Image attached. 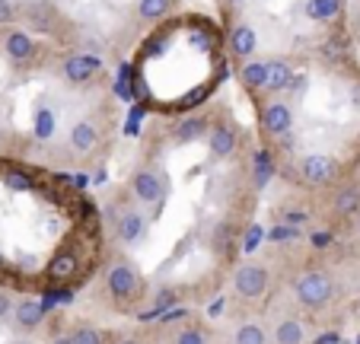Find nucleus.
<instances>
[{"mask_svg":"<svg viewBox=\"0 0 360 344\" xmlns=\"http://www.w3.org/2000/svg\"><path fill=\"white\" fill-rule=\"evenodd\" d=\"M297 179L309 189H328L341 179V160H335L332 153H303L297 160Z\"/></svg>","mask_w":360,"mask_h":344,"instance_id":"nucleus-2","label":"nucleus"},{"mask_svg":"<svg viewBox=\"0 0 360 344\" xmlns=\"http://www.w3.org/2000/svg\"><path fill=\"white\" fill-rule=\"evenodd\" d=\"M274 344H306V329L297 316H281L271 331Z\"/></svg>","mask_w":360,"mask_h":344,"instance_id":"nucleus-17","label":"nucleus"},{"mask_svg":"<svg viewBox=\"0 0 360 344\" xmlns=\"http://www.w3.org/2000/svg\"><path fill=\"white\" fill-rule=\"evenodd\" d=\"M7 316H13V300L0 293V319H7Z\"/></svg>","mask_w":360,"mask_h":344,"instance_id":"nucleus-24","label":"nucleus"},{"mask_svg":"<svg viewBox=\"0 0 360 344\" xmlns=\"http://www.w3.org/2000/svg\"><path fill=\"white\" fill-rule=\"evenodd\" d=\"M207 128H211V118H207V115H185V118H179L176 128H172V141H176L179 147L195 144L201 134H207Z\"/></svg>","mask_w":360,"mask_h":344,"instance_id":"nucleus-13","label":"nucleus"},{"mask_svg":"<svg viewBox=\"0 0 360 344\" xmlns=\"http://www.w3.org/2000/svg\"><path fill=\"white\" fill-rule=\"evenodd\" d=\"M0 144H4V134H0Z\"/></svg>","mask_w":360,"mask_h":344,"instance_id":"nucleus-30","label":"nucleus"},{"mask_svg":"<svg viewBox=\"0 0 360 344\" xmlns=\"http://www.w3.org/2000/svg\"><path fill=\"white\" fill-rule=\"evenodd\" d=\"M118 344H137V341H134V338H128V341H118Z\"/></svg>","mask_w":360,"mask_h":344,"instance_id":"nucleus-28","label":"nucleus"},{"mask_svg":"<svg viewBox=\"0 0 360 344\" xmlns=\"http://www.w3.org/2000/svg\"><path fill=\"white\" fill-rule=\"evenodd\" d=\"M226 45H230V54L233 61L245 64L255 58V51H259V32H255V26L245 20H233L230 26H226Z\"/></svg>","mask_w":360,"mask_h":344,"instance_id":"nucleus-7","label":"nucleus"},{"mask_svg":"<svg viewBox=\"0 0 360 344\" xmlns=\"http://www.w3.org/2000/svg\"><path fill=\"white\" fill-rule=\"evenodd\" d=\"M128 189H131V195H134L137 204H143V208H150V210H157V208H163L169 185H166V179H163V172H160V169L141 166V169H134V172H131Z\"/></svg>","mask_w":360,"mask_h":344,"instance_id":"nucleus-4","label":"nucleus"},{"mask_svg":"<svg viewBox=\"0 0 360 344\" xmlns=\"http://www.w3.org/2000/svg\"><path fill=\"white\" fill-rule=\"evenodd\" d=\"M176 344H207V335L201 329H195V325H188V329H182L176 335Z\"/></svg>","mask_w":360,"mask_h":344,"instance_id":"nucleus-22","label":"nucleus"},{"mask_svg":"<svg viewBox=\"0 0 360 344\" xmlns=\"http://www.w3.org/2000/svg\"><path fill=\"white\" fill-rule=\"evenodd\" d=\"M172 13V0H137V16L143 23H160Z\"/></svg>","mask_w":360,"mask_h":344,"instance_id":"nucleus-18","label":"nucleus"},{"mask_svg":"<svg viewBox=\"0 0 360 344\" xmlns=\"http://www.w3.org/2000/svg\"><path fill=\"white\" fill-rule=\"evenodd\" d=\"M51 344H70V335H55L51 338Z\"/></svg>","mask_w":360,"mask_h":344,"instance_id":"nucleus-26","label":"nucleus"},{"mask_svg":"<svg viewBox=\"0 0 360 344\" xmlns=\"http://www.w3.org/2000/svg\"><path fill=\"white\" fill-rule=\"evenodd\" d=\"M105 293L118 306H134L147 293V281H143V274L137 271V265L131 258H115L105 268Z\"/></svg>","mask_w":360,"mask_h":344,"instance_id":"nucleus-1","label":"nucleus"},{"mask_svg":"<svg viewBox=\"0 0 360 344\" xmlns=\"http://www.w3.org/2000/svg\"><path fill=\"white\" fill-rule=\"evenodd\" d=\"M70 344H105L102 341V331L93 329V325H77L70 331Z\"/></svg>","mask_w":360,"mask_h":344,"instance_id":"nucleus-21","label":"nucleus"},{"mask_svg":"<svg viewBox=\"0 0 360 344\" xmlns=\"http://www.w3.org/2000/svg\"><path fill=\"white\" fill-rule=\"evenodd\" d=\"M332 208H335V214H341V217L360 210V189H357V185H345V189H338Z\"/></svg>","mask_w":360,"mask_h":344,"instance_id":"nucleus-19","label":"nucleus"},{"mask_svg":"<svg viewBox=\"0 0 360 344\" xmlns=\"http://www.w3.org/2000/svg\"><path fill=\"white\" fill-rule=\"evenodd\" d=\"M236 77H239V83H243L249 93H262L265 83H268V61H255V58H252V61L239 64Z\"/></svg>","mask_w":360,"mask_h":344,"instance_id":"nucleus-16","label":"nucleus"},{"mask_svg":"<svg viewBox=\"0 0 360 344\" xmlns=\"http://www.w3.org/2000/svg\"><path fill=\"white\" fill-rule=\"evenodd\" d=\"M236 150H239V131L226 118L211 122V128H207V153L214 160H230V156H236Z\"/></svg>","mask_w":360,"mask_h":344,"instance_id":"nucleus-8","label":"nucleus"},{"mask_svg":"<svg viewBox=\"0 0 360 344\" xmlns=\"http://www.w3.org/2000/svg\"><path fill=\"white\" fill-rule=\"evenodd\" d=\"M345 13V0H306V16L319 26H332Z\"/></svg>","mask_w":360,"mask_h":344,"instance_id":"nucleus-15","label":"nucleus"},{"mask_svg":"<svg viewBox=\"0 0 360 344\" xmlns=\"http://www.w3.org/2000/svg\"><path fill=\"white\" fill-rule=\"evenodd\" d=\"M293 297H297V303L306 306V310H322V306H328L335 297V281L319 268L303 271V274L293 281Z\"/></svg>","mask_w":360,"mask_h":344,"instance_id":"nucleus-3","label":"nucleus"},{"mask_svg":"<svg viewBox=\"0 0 360 344\" xmlns=\"http://www.w3.org/2000/svg\"><path fill=\"white\" fill-rule=\"evenodd\" d=\"M13 322H16V329H22V331L39 329V325L45 322V306H41L39 300H32V297L16 300L13 303Z\"/></svg>","mask_w":360,"mask_h":344,"instance_id":"nucleus-14","label":"nucleus"},{"mask_svg":"<svg viewBox=\"0 0 360 344\" xmlns=\"http://www.w3.org/2000/svg\"><path fill=\"white\" fill-rule=\"evenodd\" d=\"M357 229H360V217H357Z\"/></svg>","mask_w":360,"mask_h":344,"instance_id":"nucleus-29","label":"nucleus"},{"mask_svg":"<svg viewBox=\"0 0 360 344\" xmlns=\"http://www.w3.org/2000/svg\"><path fill=\"white\" fill-rule=\"evenodd\" d=\"M102 70V58H96V54H86V51H74L64 58V80L74 83V87H83V83H89L96 74Z\"/></svg>","mask_w":360,"mask_h":344,"instance_id":"nucleus-10","label":"nucleus"},{"mask_svg":"<svg viewBox=\"0 0 360 344\" xmlns=\"http://www.w3.org/2000/svg\"><path fill=\"white\" fill-rule=\"evenodd\" d=\"M233 293L239 300H262L271 287V277H268V268L259 262H245L233 271Z\"/></svg>","mask_w":360,"mask_h":344,"instance_id":"nucleus-5","label":"nucleus"},{"mask_svg":"<svg viewBox=\"0 0 360 344\" xmlns=\"http://www.w3.org/2000/svg\"><path fill=\"white\" fill-rule=\"evenodd\" d=\"M16 20V4L13 0H0V26H10Z\"/></svg>","mask_w":360,"mask_h":344,"instance_id":"nucleus-23","label":"nucleus"},{"mask_svg":"<svg viewBox=\"0 0 360 344\" xmlns=\"http://www.w3.org/2000/svg\"><path fill=\"white\" fill-rule=\"evenodd\" d=\"M4 54L10 58V64H16V68H26V64L35 61V54H39V45H35V39L26 32V29H7L4 32Z\"/></svg>","mask_w":360,"mask_h":344,"instance_id":"nucleus-9","label":"nucleus"},{"mask_svg":"<svg viewBox=\"0 0 360 344\" xmlns=\"http://www.w3.org/2000/svg\"><path fill=\"white\" fill-rule=\"evenodd\" d=\"M290 236H297V233H293V229H287V227H278L271 233V239H290Z\"/></svg>","mask_w":360,"mask_h":344,"instance_id":"nucleus-25","label":"nucleus"},{"mask_svg":"<svg viewBox=\"0 0 360 344\" xmlns=\"http://www.w3.org/2000/svg\"><path fill=\"white\" fill-rule=\"evenodd\" d=\"M99 144V125L93 118H80V122L70 128V150L77 156H89Z\"/></svg>","mask_w":360,"mask_h":344,"instance_id":"nucleus-11","label":"nucleus"},{"mask_svg":"<svg viewBox=\"0 0 360 344\" xmlns=\"http://www.w3.org/2000/svg\"><path fill=\"white\" fill-rule=\"evenodd\" d=\"M293 64H290V58H274V61H268V83H265V89L262 93L265 96H281V93H287V87L293 83Z\"/></svg>","mask_w":360,"mask_h":344,"instance_id":"nucleus-12","label":"nucleus"},{"mask_svg":"<svg viewBox=\"0 0 360 344\" xmlns=\"http://www.w3.org/2000/svg\"><path fill=\"white\" fill-rule=\"evenodd\" d=\"M150 233V220H147V214H143L137 204H124L122 208V214L115 217V239L122 246H137V243H143V236Z\"/></svg>","mask_w":360,"mask_h":344,"instance_id":"nucleus-6","label":"nucleus"},{"mask_svg":"<svg viewBox=\"0 0 360 344\" xmlns=\"http://www.w3.org/2000/svg\"><path fill=\"white\" fill-rule=\"evenodd\" d=\"M233 344H268V331L259 322H243L233 331Z\"/></svg>","mask_w":360,"mask_h":344,"instance_id":"nucleus-20","label":"nucleus"},{"mask_svg":"<svg viewBox=\"0 0 360 344\" xmlns=\"http://www.w3.org/2000/svg\"><path fill=\"white\" fill-rule=\"evenodd\" d=\"M224 4H226V7H233V10H239V7L245 4V0H224Z\"/></svg>","mask_w":360,"mask_h":344,"instance_id":"nucleus-27","label":"nucleus"}]
</instances>
